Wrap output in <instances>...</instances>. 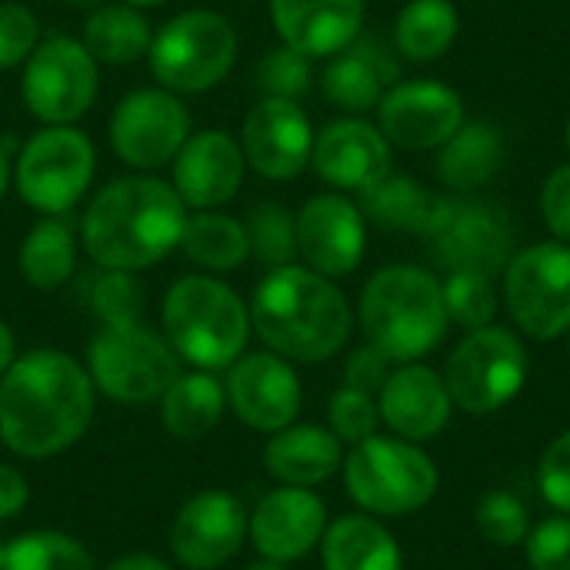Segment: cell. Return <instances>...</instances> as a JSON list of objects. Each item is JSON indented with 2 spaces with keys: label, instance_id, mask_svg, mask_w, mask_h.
Listing matches in <instances>:
<instances>
[{
  "label": "cell",
  "instance_id": "52a82bcc",
  "mask_svg": "<svg viewBox=\"0 0 570 570\" xmlns=\"http://www.w3.org/2000/svg\"><path fill=\"white\" fill-rule=\"evenodd\" d=\"M234 23L207 7L184 10L154 30L147 63L160 87L180 94H204L224 83L237 60Z\"/></svg>",
  "mask_w": 570,
  "mask_h": 570
},
{
  "label": "cell",
  "instance_id": "8992f818",
  "mask_svg": "<svg viewBox=\"0 0 570 570\" xmlns=\"http://www.w3.org/2000/svg\"><path fill=\"white\" fill-rule=\"evenodd\" d=\"M344 488L371 518H404L428 508L441 474L434 458L401 438H367L344 454Z\"/></svg>",
  "mask_w": 570,
  "mask_h": 570
},
{
  "label": "cell",
  "instance_id": "bcb514c9",
  "mask_svg": "<svg viewBox=\"0 0 570 570\" xmlns=\"http://www.w3.org/2000/svg\"><path fill=\"white\" fill-rule=\"evenodd\" d=\"M391 371H394L391 361L377 347L364 344V347L351 351L347 361H344V387H354V391H364V394L377 397L384 381L391 377Z\"/></svg>",
  "mask_w": 570,
  "mask_h": 570
},
{
  "label": "cell",
  "instance_id": "7dc6e473",
  "mask_svg": "<svg viewBox=\"0 0 570 570\" xmlns=\"http://www.w3.org/2000/svg\"><path fill=\"white\" fill-rule=\"evenodd\" d=\"M27 501H30V484H27V478H23L17 468H10V464L0 461V521L17 518V514L27 508Z\"/></svg>",
  "mask_w": 570,
  "mask_h": 570
},
{
  "label": "cell",
  "instance_id": "277c9868",
  "mask_svg": "<svg viewBox=\"0 0 570 570\" xmlns=\"http://www.w3.org/2000/svg\"><path fill=\"white\" fill-rule=\"evenodd\" d=\"M361 331L391 364H411L428 357L448 334L441 281L414 264L381 267L361 294Z\"/></svg>",
  "mask_w": 570,
  "mask_h": 570
},
{
  "label": "cell",
  "instance_id": "6da1fadb",
  "mask_svg": "<svg viewBox=\"0 0 570 570\" xmlns=\"http://www.w3.org/2000/svg\"><path fill=\"white\" fill-rule=\"evenodd\" d=\"M97 387L87 367L57 347H33L0 377V441L27 461L70 451L90 428Z\"/></svg>",
  "mask_w": 570,
  "mask_h": 570
},
{
  "label": "cell",
  "instance_id": "2e32d148",
  "mask_svg": "<svg viewBox=\"0 0 570 570\" xmlns=\"http://www.w3.org/2000/svg\"><path fill=\"white\" fill-rule=\"evenodd\" d=\"M297 257L304 267L337 281L361 267L367 250V217L341 190L314 194L294 217Z\"/></svg>",
  "mask_w": 570,
  "mask_h": 570
},
{
  "label": "cell",
  "instance_id": "9c48e42d",
  "mask_svg": "<svg viewBox=\"0 0 570 570\" xmlns=\"http://www.w3.org/2000/svg\"><path fill=\"white\" fill-rule=\"evenodd\" d=\"M97 174V150L73 124L40 127L17 154L13 190L43 217H63L90 190Z\"/></svg>",
  "mask_w": 570,
  "mask_h": 570
},
{
  "label": "cell",
  "instance_id": "681fc988",
  "mask_svg": "<svg viewBox=\"0 0 570 570\" xmlns=\"http://www.w3.org/2000/svg\"><path fill=\"white\" fill-rule=\"evenodd\" d=\"M17 361V337L10 331V324L0 317V377L7 374V367Z\"/></svg>",
  "mask_w": 570,
  "mask_h": 570
},
{
  "label": "cell",
  "instance_id": "5b68a950",
  "mask_svg": "<svg viewBox=\"0 0 570 570\" xmlns=\"http://www.w3.org/2000/svg\"><path fill=\"white\" fill-rule=\"evenodd\" d=\"M167 344L197 371H227L250 341V307L217 274L174 281L160 304Z\"/></svg>",
  "mask_w": 570,
  "mask_h": 570
},
{
  "label": "cell",
  "instance_id": "cb8c5ba5",
  "mask_svg": "<svg viewBox=\"0 0 570 570\" xmlns=\"http://www.w3.org/2000/svg\"><path fill=\"white\" fill-rule=\"evenodd\" d=\"M271 23L284 47L317 60L347 50L364 27V0H271Z\"/></svg>",
  "mask_w": 570,
  "mask_h": 570
},
{
  "label": "cell",
  "instance_id": "8d00e7d4",
  "mask_svg": "<svg viewBox=\"0 0 570 570\" xmlns=\"http://www.w3.org/2000/svg\"><path fill=\"white\" fill-rule=\"evenodd\" d=\"M441 291H444V311H448V321L451 324H458L464 331H478V327L494 324V317H498V287H494V277L454 271L441 284Z\"/></svg>",
  "mask_w": 570,
  "mask_h": 570
},
{
  "label": "cell",
  "instance_id": "4316f807",
  "mask_svg": "<svg viewBox=\"0 0 570 570\" xmlns=\"http://www.w3.org/2000/svg\"><path fill=\"white\" fill-rule=\"evenodd\" d=\"M324 570H404L397 538L371 514H344L321 538Z\"/></svg>",
  "mask_w": 570,
  "mask_h": 570
},
{
  "label": "cell",
  "instance_id": "f35d334b",
  "mask_svg": "<svg viewBox=\"0 0 570 570\" xmlns=\"http://www.w3.org/2000/svg\"><path fill=\"white\" fill-rule=\"evenodd\" d=\"M474 524L481 538L494 548H518L531 534V511L511 491H491L474 508Z\"/></svg>",
  "mask_w": 570,
  "mask_h": 570
},
{
  "label": "cell",
  "instance_id": "836d02e7",
  "mask_svg": "<svg viewBox=\"0 0 570 570\" xmlns=\"http://www.w3.org/2000/svg\"><path fill=\"white\" fill-rule=\"evenodd\" d=\"M461 27V13L451 0H407L394 20V47L414 63L441 60Z\"/></svg>",
  "mask_w": 570,
  "mask_h": 570
},
{
  "label": "cell",
  "instance_id": "ac0fdd59",
  "mask_svg": "<svg viewBox=\"0 0 570 570\" xmlns=\"http://www.w3.org/2000/svg\"><path fill=\"white\" fill-rule=\"evenodd\" d=\"M240 150L264 180H294L311 167L314 127L297 100L261 97L240 127Z\"/></svg>",
  "mask_w": 570,
  "mask_h": 570
},
{
  "label": "cell",
  "instance_id": "9a60e30c",
  "mask_svg": "<svg viewBox=\"0 0 570 570\" xmlns=\"http://www.w3.org/2000/svg\"><path fill=\"white\" fill-rule=\"evenodd\" d=\"M374 114L387 144L401 150H438L468 120L464 97L431 77L391 83Z\"/></svg>",
  "mask_w": 570,
  "mask_h": 570
},
{
  "label": "cell",
  "instance_id": "d4e9b609",
  "mask_svg": "<svg viewBox=\"0 0 570 570\" xmlns=\"http://www.w3.org/2000/svg\"><path fill=\"white\" fill-rule=\"evenodd\" d=\"M344 468V444L331 428L287 424L264 448V471L287 488H317Z\"/></svg>",
  "mask_w": 570,
  "mask_h": 570
},
{
  "label": "cell",
  "instance_id": "4fadbf2b",
  "mask_svg": "<svg viewBox=\"0 0 570 570\" xmlns=\"http://www.w3.org/2000/svg\"><path fill=\"white\" fill-rule=\"evenodd\" d=\"M187 137L190 114L180 97L160 83L130 90L110 114V147L127 167L140 174L174 164Z\"/></svg>",
  "mask_w": 570,
  "mask_h": 570
},
{
  "label": "cell",
  "instance_id": "4dcf8cb0",
  "mask_svg": "<svg viewBox=\"0 0 570 570\" xmlns=\"http://www.w3.org/2000/svg\"><path fill=\"white\" fill-rule=\"evenodd\" d=\"M80 40L97 57V63L127 67V63H137L147 57L154 27L147 23L144 10H137L124 0H117V3L107 0L104 7L87 13Z\"/></svg>",
  "mask_w": 570,
  "mask_h": 570
},
{
  "label": "cell",
  "instance_id": "44dd1931",
  "mask_svg": "<svg viewBox=\"0 0 570 570\" xmlns=\"http://www.w3.org/2000/svg\"><path fill=\"white\" fill-rule=\"evenodd\" d=\"M170 167V184L190 210H220L240 194L247 174L240 140L220 127L190 134Z\"/></svg>",
  "mask_w": 570,
  "mask_h": 570
},
{
  "label": "cell",
  "instance_id": "db71d44e",
  "mask_svg": "<svg viewBox=\"0 0 570 570\" xmlns=\"http://www.w3.org/2000/svg\"><path fill=\"white\" fill-rule=\"evenodd\" d=\"M124 3H130V7H137V10H147V7H160V3H167V0H124Z\"/></svg>",
  "mask_w": 570,
  "mask_h": 570
},
{
  "label": "cell",
  "instance_id": "3957f363",
  "mask_svg": "<svg viewBox=\"0 0 570 570\" xmlns=\"http://www.w3.org/2000/svg\"><path fill=\"white\" fill-rule=\"evenodd\" d=\"M247 307L250 327L267 351L294 364L331 361L354 331V311L344 291L304 264L271 267Z\"/></svg>",
  "mask_w": 570,
  "mask_h": 570
},
{
  "label": "cell",
  "instance_id": "f5cc1de1",
  "mask_svg": "<svg viewBox=\"0 0 570 570\" xmlns=\"http://www.w3.org/2000/svg\"><path fill=\"white\" fill-rule=\"evenodd\" d=\"M247 570H287V564H277V561H267V558H261L257 564H250Z\"/></svg>",
  "mask_w": 570,
  "mask_h": 570
},
{
  "label": "cell",
  "instance_id": "ab89813d",
  "mask_svg": "<svg viewBox=\"0 0 570 570\" xmlns=\"http://www.w3.org/2000/svg\"><path fill=\"white\" fill-rule=\"evenodd\" d=\"M314 83L311 57L291 50V47H274L261 57L257 63V87L264 97H281V100H301Z\"/></svg>",
  "mask_w": 570,
  "mask_h": 570
},
{
  "label": "cell",
  "instance_id": "7c38bea8",
  "mask_svg": "<svg viewBox=\"0 0 570 570\" xmlns=\"http://www.w3.org/2000/svg\"><path fill=\"white\" fill-rule=\"evenodd\" d=\"M504 304L521 334L558 341L570 331V244L541 240L511 254Z\"/></svg>",
  "mask_w": 570,
  "mask_h": 570
},
{
  "label": "cell",
  "instance_id": "e0dca14e",
  "mask_svg": "<svg viewBox=\"0 0 570 570\" xmlns=\"http://www.w3.org/2000/svg\"><path fill=\"white\" fill-rule=\"evenodd\" d=\"M434 261L454 274H504L514 254V227L494 204H454L448 200L438 227L431 230Z\"/></svg>",
  "mask_w": 570,
  "mask_h": 570
},
{
  "label": "cell",
  "instance_id": "f6af8a7d",
  "mask_svg": "<svg viewBox=\"0 0 570 570\" xmlns=\"http://www.w3.org/2000/svg\"><path fill=\"white\" fill-rule=\"evenodd\" d=\"M541 220L554 240L570 244V164H561L541 184Z\"/></svg>",
  "mask_w": 570,
  "mask_h": 570
},
{
  "label": "cell",
  "instance_id": "30bf717a",
  "mask_svg": "<svg viewBox=\"0 0 570 570\" xmlns=\"http://www.w3.org/2000/svg\"><path fill=\"white\" fill-rule=\"evenodd\" d=\"M444 384L464 414L488 417L508 407L528 384V351L501 324L468 331L444 364Z\"/></svg>",
  "mask_w": 570,
  "mask_h": 570
},
{
  "label": "cell",
  "instance_id": "74e56055",
  "mask_svg": "<svg viewBox=\"0 0 570 570\" xmlns=\"http://www.w3.org/2000/svg\"><path fill=\"white\" fill-rule=\"evenodd\" d=\"M87 304H90L94 317L100 321V327L137 324V321H144L147 294L134 271H100L90 284Z\"/></svg>",
  "mask_w": 570,
  "mask_h": 570
},
{
  "label": "cell",
  "instance_id": "484cf974",
  "mask_svg": "<svg viewBox=\"0 0 570 570\" xmlns=\"http://www.w3.org/2000/svg\"><path fill=\"white\" fill-rule=\"evenodd\" d=\"M397 70L381 57L377 47L371 43H351L347 50L334 53L321 73V90L327 97V104H334L337 110L361 117L367 110H374L387 90V77H394Z\"/></svg>",
  "mask_w": 570,
  "mask_h": 570
},
{
  "label": "cell",
  "instance_id": "603a6c76",
  "mask_svg": "<svg viewBox=\"0 0 570 570\" xmlns=\"http://www.w3.org/2000/svg\"><path fill=\"white\" fill-rule=\"evenodd\" d=\"M381 424L401 441H431L451 424L454 401L444 377L428 364H397L377 394Z\"/></svg>",
  "mask_w": 570,
  "mask_h": 570
},
{
  "label": "cell",
  "instance_id": "d6986e66",
  "mask_svg": "<svg viewBox=\"0 0 570 570\" xmlns=\"http://www.w3.org/2000/svg\"><path fill=\"white\" fill-rule=\"evenodd\" d=\"M247 538V511L244 504L224 491L210 488L194 494L174 518L170 551L177 564L187 570L224 568Z\"/></svg>",
  "mask_w": 570,
  "mask_h": 570
},
{
  "label": "cell",
  "instance_id": "5bb4252c",
  "mask_svg": "<svg viewBox=\"0 0 570 570\" xmlns=\"http://www.w3.org/2000/svg\"><path fill=\"white\" fill-rule=\"evenodd\" d=\"M224 391L234 417L261 434H277L294 424L304 404L294 364L274 351H244L227 367Z\"/></svg>",
  "mask_w": 570,
  "mask_h": 570
},
{
  "label": "cell",
  "instance_id": "1f68e13d",
  "mask_svg": "<svg viewBox=\"0 0 570 570\" xmlns=\"http://www.w3.org/2000/svg\"><path fill=\"white\" fill-rule=\"evenodd\" d=\"M17 271L37 291L63 287L77 271V237L63 217H40L17 247Z\"/></svg>",
  "mask_w": 570,
  "mask_h": 570
},
{
  "label": "cell",
  "instance_id": "83f0119b",
  "mask_svg": "<svg viewBox=\"0 0 570 570\" xmlns=\"http://www.w3.org/2000/svg\"><path fill=\"white\" fill-rule=\"evenodd\" d=\"M504 137L488 120H464L441 147H438V177L451 190H478L494 180L504 164Z\"/></svg>",
  "mask_w": 570,
  "mask_h": 570
},
{
  "label": "cell",
  "instance_id": "c3c4849f",
  "mask_svg": "<svg viewBox=\"0 0 570 570\" xmlns=\"http://www.w3.org/2000/svg\"><path fill=\"white\" fill-rule=\"evenodd\" d=\"M104 570H174L164 558L157 554H147V551H134V554H124L117 561H110Z\"/></svg>",
  "mask_w": 570,
  "mask_h": 570
},
{
  "label": "cell",
  "instance_id": "ffe728a7",
  "mask_svg": "<svg viewBox=\"0 0 570 570\" xmlns=\"http://www.w3.org/2000/svg\"><path fill=\"white\" fill-rule=\"evenodd\" d=\"M311 167L327 187L341 194H364L391 174V144L377 124L347 114L314 134Z\"/></svg>",
  "mask_w": 570,
  "mask_h": 570
},
{
  "label": "cell",
  "instance_id": "f907efd6",
  "mask_svg": "<svg viewBox=\"0 0 570 570\" xmlns=\"http://www.w3.org/2000/svg\"><path fill=\"white\" fill-rule=\"evenodd\" d=\"M10 177H13V170H10V164H7V154L0 150V200H3V194H7V187H10Z\"/></svg>",
  "mask_w": 570,
  "mask_h": 570
},
{
  "label": "cell",
  "instance_id": "11a10c76",
  "mask_svg": "<svg viewBox=\"0 0 570 570\" xmlns=\"http://www.w3.org/2000/svg\"><path fill=\"white\" fill-rule=\"evenodd\" d=\"M564 144H568V150H570V120H568V127H564Z\"/></svg>",
  "mask_w": 570,
  "mask_h": 570
},
{
  "label": "cell",
  "instance_id": "7bdbcfd3",
  "mask_svg": "<svg viewBox=\"0 0 570 570\" xmlns=\"http://www.w3.org/2000/svg\"><path fill=\"white\" fill-rule=\"evenodd\" d=\"M531 570H570V518L554 514L528 534Z\"/></svg>",
  "mask_w": 570,
  "mask_h": 570
},
{
  "label": "cell",
  "instance_id": "ba28073f",
  "mask_svg": "<svg viewBox=\"0 0 570 570\" xmlns=\"http://www.w3.org/2000/svg\"><path fill=\"white\" fill-rule=\"evenodd\" d=\"M83 367L97 394L117 404H150L177 381L180 357L164 334L137 321L100 327L87 347Z\"/></svg>",
  "mask_w": 570,
  "mask_h": 570
},
{
  "label": "cell",
  "instance_id": "ee69618b",
  "mask_svg": "<svg viewBox=\"0 0 570 570\" xmlns=\"http://www.w3.org/2000/svg\"><path fill=\"white\" fill-rule=\"evenodd\" d=\"M538 488L558 514L570 518V431L548 444L538 464Z\"/></svg>",
  "mask_w": 570,
  "mask_h": 570
},
{
  "label": "cell",
  "instance_id": "d590c367",
  "mask_svg": "<svg viewBox=\"0 0 570 570\" xmlns=\"http://www.w3.org/2000/svg\"><path fill=\"white\" fill-rule=\"evenodd\" d=\"M244 227L250 237V257H257L264 267L297 264V224L284 204L277 200L257 204L244 220Z\"/></svg>",
  "mask_w": 570,
  "mask_h": 570
},
{
  "label": "cell",
  "instance_id": "e575fe53",
  "mask_svg": "<svg viewBox=\"0 0 570 570\" xmlns=\"http://www.w3.org/2000/svg\"><path fill=\"white\" fill-rule=\"evenodd\" d=\"M0 570H97L90 551L63 531H27L0 541Z\"/></svg>",
  "mask_w": 570,
  "mask_h": 570
},
{
  "label": "cell",
  "instance_id": "f546056e",
  "mask_svg": "<svg viewBox=\"0 0 570 570\" xmlns=\"http://www.w3.org/2000/svg\"><path fill=\"white\" fill-rule=\"evenodd\" d=\"M227 414V391L214 371H180L177 381L160 397V421L167 434L180 441H197L210 434Z\"/></svg>",
  "mask_w": 570,
  "mask_h": 570
},
{
  "label": "cell",
  "instance_id": "8fae6325",
  "mask_svg": "<svg viewBox=\"0 0 570 570\" xmlns=\"http://www.w3.org/2000/svg\"><path fill=\"white\" fill-rule=\"evenodd\" d=\"M100 63L83 40L67 33L40 37L20 73V97L43 124H77L97 100Z\"/></svg>",
  "mask_w": 570,
  "mask_h": 570
},
{
  "label": "cell",
  "instance_id": "816d5d0a",
  "mask_svg": "<svg viewBox=\"0 0 570 570\" xmlns=\"http://www.w3.org/2000/svg\"><path fill=\"white\" fill-rule=\"evenodd\" d=\"M63 3H67V7H73V10H87V13H90V10L104 7L107 0H63Z\"/></svg>",
  "mask_w": 570,
  "mask_h": 570
},
{
  "label": "cell",
  "instance_id": "60d3db41",
  "mask_svg": "<svg viewBox=\"0 0 570 570\" xmlns=\"http://www.w3.org/2000/svg\"><path fill=\"white\" fill-rule=\"evenodd\" d=\"M327 424L341 438V444H351V448L374 438L377 424H381L377 397L364 394V391H354V387L334 391L331 401H327Z\"/></svg>",
  "mask_w": 570,
  "mask_h": 570
},
{
  "label": "cell",
  "instance_id": "b9f144b4",
  "mask_svg": "<svg viewBox=\"0 0 570 570\" xmlns=\"http://www.w3.org/2000/svg\"><path fill=\"white\" fill-rule=\"evenodd\" d=\"M40 43V20L30 7L17 0L0 3V70L23 67Z\"/></svg>",
  "mask_w": 570,
  "mask_h": 570
},
{
  "label": "cell",
  "instance_id": "7402d4cb",
  "mask_svg": "<svg viewBox=\"0 0 570 570\" xmlns=\"http://www.w3.org/2000/svg\"><path fill=\"white\" fill-rule=\"evenodd\" d=\"M327 531V508L311 488H274L247 514V538L261 558L294 564L321 548Z\"/></svg>",
  "mask_w": 570,
  "mask_h": 570
},
{
  "label": "cell",
  "instance_id": "9f6ffc18",
  "mask_svg": "<svg viewBox=\"0 0 570 570\" xmlns=\"http://www.w3.org/2000/svg\"><path fill=\"white\" fill-rule=\"evenodd\" d=\"M568 354H570V331H568Z\"/></svg>",
  "mask_w": 570,
  "mask_h": 570
},
{
  "label": "cell",
  "instance_id": "d6a6232c",
  "mask_svg": "<svg viewBox=\"0 0 570 570\" xmlns=\"http://www.w3.org/2000/svg\"><path fill=\"white\" fill-rule=\"evenodd\" d=\"M180 250L204 274H230L250 257V237L244 220L220 210H197L187 217Z\"/></svg>",
  "mask_w": 570,
  "mask_h": 570
},
{
  "label": "cell",
  "instance_id": "7a4b0ae2",
  "mask_svg": "<svg viewBox=\"0 0 570 570\" xmlns=\"http://www.w3.org/2000/svg\"><path fill=\"white\" fill-rule=\"evenodd\" d=\"M187 204L170 180L130 174L104 184L83 217L80 244L100 271H144L180 247Z\"/></svg>",
  "mask_w": 570,
  "mask_h": 570
},
{
  "label": "cell",
  "instance_id": "f1b7e54d",
  "mask_svg": "<svg viewBox=\"0 0 570 570\" xmlns=\"http://www.w3.org/2000/svg\"><path fill=\"white\" fill-rule=\"evenodd\" d=\"M357 207L377 227L411 230V234L431 237V230L438 227L448 200L431 194L421 180H414L407 174H387L384 180H377L374 187H367L361 194Z\"/></svg>",
  "mask_w": 570,
  "mask_h": 570
}]
</instances>
